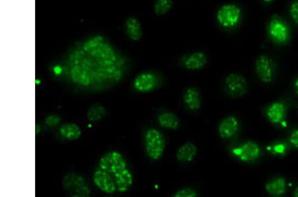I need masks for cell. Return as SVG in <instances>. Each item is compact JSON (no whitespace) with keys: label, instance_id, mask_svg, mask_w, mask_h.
Returning <instances> with one entry per match:
<instances>
[{"label":"cell","instance_id":"83f0119b","mask_svg":"<svg viewBox=\"0 0 298 197\" xmlns=\"http://www.w3.org/2000/svg\"><path fill=\"white\" fill-rule=\"evenodd\" d=\"M294 88H295V91H296L297 93L298 94V77L295 80Z\"/></svg>","mask_w":298,"mask_h":197},{"label":"cell","instance_id":"5b68a950","mask_svg":"<svg viewBox=\"0 0 298 197\" xmlns=\"http://www.w3.org/2000/svg\"><path fill=\"white\" fill-rule=\"evenodd\" d=\"M225 85L228 94L233 97H242L247 93V80L240 74H229L225 78Z\"/></svg>","mask_w":298,"mask_h":197},{"label":"cell","instance_id":"8fae6325","mask_svg":"<svg viewBox=\"0 0 298 197\" xmlns=\"http://www.w3.org/2000/svg\"><path fill=\"white\" fill-rule=\"evenodd\" d=\"M240 122L234 117L225 118L219 126V134L223 139H229L237 133Z\"/></svg>","mask_w":298,"mask_h":197},{"label":"cell","instance_id":"44dd1931","mask_svg":"<svg viewBox=\"0 0 298 197\" xmlns=\"http://www.w3.org/2000/svg\"><path fill=\"white\" fill-rule=\"evenodd\" d=\"M106 115V109L100 104H94L87 111V119L91 121H99Z\"/></svg>","mask_w":298,"mask_h":197},{"label":"cell","instance_id":"603a6c76","mask_svg":"<svg viewBox=\"0 0 298 197\" xmlns=\"http://www.w3.org/2000/svg\"><path fill=\"white\" fill-rule=\"evenodd\" d=\"M196 196V192L190 188H185V189L180 190L173 195L174 197H195Z\"/></svg>","mask_w":298,"mask_h":197},{"label":"cell","instance_id":"f546056e","mask_svg":"<svg viewBox=\"0 0 298 197\" xmlns=\"http://www.w3.org/2000/svg\"><path fill=\"white\" fill-rule=\"evenodd\" d=\"M263 1L266 2V3H270L273 0H263Z\"/></svg>","mask_w":298,"mask_h":197},{"label":"cell","instance_id":"ba28073f","mask_svg":"<svg viewBox=\"0 0 298 197\" xmlns=\"http://www.w3.org/2000/svg\"><path fill=\"white\" fill-rule=\"evenodd\" d=\"M93 180L96 187L106 193L113 194L117 190L113 177L106 171L101 170L99 167L94 173Z\"/></svg>","mask_w":298,"mask_h":197},{"label":"cell","instance_id":"7c38bea8","mask_svg":"<svg viewBox=\"0 0 298 197\" xmlns=\"http://www.w3.org/2000/svg\"><path fill=\"white\" fill-rule=\"evenodd\" d=\"M207 63V58L204 52L197 51L183 59V65L190 71H197L205 67Z\"/></svg>","mask_w":298,"mask_h":197},{"label":"cell","instance_id":"d6986e66","mask_svg":"<svg viewBox=\"0 0 298 197\" xmlns=\"http://www.w3.org/2000/svg\"><path fill=\"white\" fill-rule=\"evenodd\" d=\"M60 134L61 136L67 140H76L80 138L82 135V130L77 124L67 123L61 126Z\"/></svg>","mask_w":298,"mask_h":197},{"label":"cell","instance_id":"cb8c5ba5","mask_svg":"<svg viewBox=\"0 0 298 197\" xmlns=\"http://www.w3.org/2000/svg\"><path fill=\"white\" fill-rule=\"evenodd\" d=\"M290 13L291 18L298 25V0H295L291 4Z\"/></svg>","mask_w":298,"mask_h":197},{"label":"cell","instance_id":"ffe728a7","mask_svg":"<svg viewBox=\"0 0 298 197\" xmlns=\"http://www.w3.org/2000/svg\"><path fill=\"white\" fill-rule=\"evenodd\" d=\"M160 126L168 130H175L178 128L180 120L174 114L166 111L158 117Z\"/></svg>","mask_w":298,"mask_h":197},{"label":"cell","instance_id":"8992f818","mask_svg":"<svg viewBox=\"0 0 298 197\" xmlns=\"http://www.w3.org/2000/svg\"><path fill=\"white\" fill-rule=\"evenodd\" d=\"M260 148L255 142L249 141L232 150V153L243 162L256 160L260 155Z\"/></svg>","mask_w":298,"mask_h":197},{"label":"cell","instance_id":"52a82bcc","mask_svg":"<svg viewBox=\"0 0 298 197\" xmlns=\"http://www.w3.org/2000/svg\"><path fill=\"white\" fill-rule=\"evenodd\" d=\"M256 73L263 82L270 83L275 75V66L273 61L268 56L261 55L255 63Z\"/></svg>","mask_w":298,"mask_h":197},{"label":"cell","instance_id":"ac0fdd59","mask_svg":"<svg viewBox=\"0 0 298 197\" xmlns=\"http://www.w3.org/2000/svg\"><path fill=\"white\" fill-rule=\"evenodd\" d=\"M114 180H115L116 185H117L118 191L121 192H126L132 185L133 181V175L128 168L122 172L121 174L114 177Z\"/></svg>","mask_w":298,"mask_h":197},{"label":"cell","instance_id":"484cf974","mask_svg":"<svg viewBox=\"0 0 298 197\" xmlns=\"http://www.w3.org/2000/svg\"><path fill=\"white\" fill-rule=\"evenodd\" d=\"M290 142L294 148H298V130H295L291 133Z\"/></svg>","mask_w":298,"mask_h":197},{"label":"cell","instance_id":"4316f807","mask_svg":"<svg viewBox=\"0 0 298 197\" xmlns=\"http://www.w3.org/2000/svg\"><path fill=\"white\" fill-rule=\"evenodd\" d=\"M286 150V147L283 144H277L273 148L274 153L277 154H284Z\"/></svg>","mask_w":298,"mask_h":197},{"label":"cell","instance_id":"30bf717a","mask_svg":"<svg viewBox=\"0 0 298 197\" xmlns=\"http://www.w3.org/2000/svg\"><path fill=\"white\" fill-rule=\"evenodd\" d=\"M158 84V78L155 74L143 73L139 74L133 82V87L141 93H148L155 89Z\"/></svg>","mask_w":298,"mask_h":197},{"label":"cell","instance_id":"4fadbf2b","mask_svg":"<svg viewBox=\"0 0 298 197\" xmlns=\"http://www.w3.org/2000/svg\"><path fill=\"white\" fill-rule=\"evenodd\" d=\"M286 106L284 103L275 102L267 108L266 116L272 123L280 124L283 122L286 117Z\"/></svg>","mask_w":298,"mask_h":197},{"label":"cell","instance_id":"5bb4252c","mask_svg":"<svg viewBox=\"0 0 298 197\" xmlns=\"http://www.w3.org/2000/svg\"><path fill=\"white\" fill-rule=\"evenodd\" d=\"M126 30L129 39L139 41L142 36L141 23L135 17H129L126 22Z\"/></svg>","mask_w":298,"mask_h":197},{"label":"cell","instance_id":"7402d4cb","mask_svg":"<svg viewBox=\"0 0 298 197\" xmlns=\"http://www.w3.org/2000/svg\"><path fill=\"white\" fill-rule=\"evenodd\" d=\"M172 7V0H157L155 4V12L158 15L167 14Z\"/></svg>","mask_w":298,"mask_h":197},{"label":"cell","instance_id":"2e32d148","mask_svg":"<svg viewBox=\"0 0 298 197\" xmlns=\"http://www.w3.org/2000/svg\"><path fill=\"white\" fill-rule=\"evenodd\" d=\"M186 106L192 111H196L200 108L201 98L198 89L196 88H189L186 91L184 97Z\"/></svg>","mask_w":298,"mask_h":197},{"label":"cell","instance_id":"9c48e42d","mask_svg":"<svg viewBox=\"0 0 298 197\" xmlns=\"http://www.w3.org/2000/svg\"><path fill=\"white\" fill-rule=\"evenodd\" d=\"M269 32L276 42L284 43L288 40L290 32L288 26L278 17H273L269 24Z\"/></svg>","mask_w":298,"mask_h":197},{"label":"cell","instance_id":"e0dca14e","mask_svg":"<svg viewBox=\"0 0 298 197\" xmlns=\"http://www.w3.org/2000/svg\"><path fill=\"white\" fill-rule=\"evenodd\" d=\"M266 190L269 194L274 196L283 195L286 190V180L282 177H278L269 181L266 185Z\"/></svg>","mask_w":298,"mask_h":197},{"label":"cell","instance_id":"3957f363","mask_svg":"<svg viewBox=\"0 0 298 197\" xmlns=\"http://www.w3.org/2000/svg\"><path fill=\"white\" fill-rule=\"evenodd\" d=\"M63 187L74 196H88L91 190L85 179L80 175L70 173L65 175L63 180Z\"/></svg>","mask_w":298,"mask_h":197},{"label":"cell","instance_id":"7a4b0ae2","mask_svg":"<svg viewBox=\"0 0 298 197\" xmlns=\"http://www.w3.org/2000/svg\"><path fill=\"white\" fill-rule=\"evenodd\" d=\"M98 167L106 171L113 177L128 168L127 162L120 152L112 151L103 155L100 159Z\"/></svg>","mask_w":298,"mask_h":197},{"label":"cell","instance_id":"d4e9b609","mask_svg":"<svg viewBox=\"0 0 298 197\" xmlns=\"http://www.w3.org/2000/svg\"><path fill=\"white\" fill-rule=\"evenodd\" d=\"M61 122V118L56 115H50L46 119V124L49 127H54L57 126Z\"/></svg>","mask_w":298,"mask_h":197},{"label":"cell","instance_id":"277c9868","mask_svg":"<svg viewBox=\"0 0 298 197\" xmlns=\"http://www.w3.org/2000/svg\"><path fill=\"white\" fill-rule=\"evenodd\" d=\"M242 11L234 4H225L217 13V19L221 26L225 28L234 27L240 23Z\"/></svg>","mask_w":298,"mask_h":197},{"label":"cell","instance_id":"9a60e30c","mask_svg":"<svg viewBox=\"0 0 298 197\" xmlns=\"http://www.w3.org/2000/svg\"><path fill=\"white\" fill-rule=\"evenodd\" d=\"M197 148L194 144L186 143L180 148L177 151L176 157L177 160L182 163L191 162L195 158L197 154Z\"/></svg>","mask_w":298,"mask_h":197},{"label":"cell","instance_id":"6da1fadb","mask_svg":"<svg viewBox=\"0 0 298 197\" xmlns=\"http://www.w3.org/2000/svg\"><path fill=\"white\" fill-rule=\"evenodd\" d=\"M144 145L148 157L158 160L163 156L165 148V140L163 134L156 129H149L144 136Z\"/></svg>","mask_w":298,"mask_h":197},{"label":"cell","instance_id":"f1b7e54d","mask_svg":"<svg viewBox=\"0 0 298 197\" xmlns=\"http://www.w3.org/2000/svg\"><path fill=\"white\" fill-rule=\"evenodd\" d=\"M293 196L295 197H298V187L295 189L294 192H293Z\"/></svg>","mask_w":298,"mask_h":197}]
</instances>
